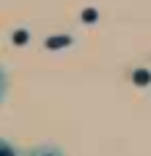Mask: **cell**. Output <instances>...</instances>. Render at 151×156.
<instances>
[{
	"mask_svg": "<svg viewBox=\"0 0 151 156\" xmlns=\"http://www.w3.org/2000/svg\"><path fill=\"white\" fill-rule=\"evenodd\" d=\"M24 156H64L59 146H37V148H29Z\"/></svg>",
	"mask_w": 151,
	"mask_h": 156,
	"instance_id": "1",
	"label": "cell"
},
{
	"mask_svg": "<svg viewBox=\"0 0 151 156\" xmlns=\"http://www.w3.org/2000/svg\"><path fill=\"white\" fill-rule=\"evenodd\" d=\"M0 156H19V151H16L13 143H8V140L0 138Z\"/></svg>",
	"mask_w": 151,
	"mask_h": 156,
	"instance_id": "2",
	"label": "cell"
},
{
	"mask_svg": "<svg viewBox=\"0 0 151 156\" xmlns=\"http://www.w3.org/2000/svg\"><path fill=\"white\" fill-rule=\"evenodd\" d=\"M3 93H5V74L0 69V98H3Z\"/></svg>",
	"mask_w": 151,
	"mask_h": 156,
	"instance_id": "3",
	"label": "cell"
}]
</instances>
